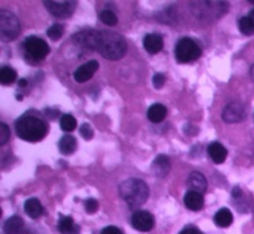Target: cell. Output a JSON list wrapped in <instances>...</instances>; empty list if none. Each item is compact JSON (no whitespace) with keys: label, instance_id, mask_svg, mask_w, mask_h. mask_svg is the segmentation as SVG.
I'll use <instances>...</instances> for the list:
<instances>
[{"label":"cell","instance_id":"obj_1","mask_svg":"<svg viewBox=\"0 0 254 234\" xmlns=\"http://www.w3.org/2000/svg\"><path fill=\"white\" fill-rule=\"evenodd\" d=\"M128 50L126 39L114 31H98L94 51L99 52L104 58L118 61L123 58Z\"/></svg>","mask_w":254,"mask_h":234},{"label":"cell","instance_id":"obj_2","mask_svg":"<svg viewBox=\"0 0 254 234\" xmlns=\"http://www.w3.org/2000/svg\"><path fill=\"white\" fill-rule=\"evenodd\" d=\"M119 195L131 210H138L148 201L149 187L143 180L128 178L119 186Z\"/></svg>","mask_w":254,"mask_h":234},{"label":"cell","instance_id":"obj_3","mask_svg":"<svg viewBox=\"0 0 254 234\" xmlns=\"http://www.w3.org/2000/svg\"><path fill=\"white\" fill-rule=\"evenodd\" d=\"M15 130L20 139L29 143H36L45 138L47 134V125L42 119L35 116L25 114L17 119L15 124Z\"/></svg>","mask_w":254,"mask_h":234},{"label":"cell","instance_id":"obj_4","mask_svg":"<svg viewBox=\"0 0 254 234\" xmlns=\"http://www.w3.org/2000/svg\"><path fill=\"white\" fill-rule=\"evenodd\" d=\"M193 14L202 20L217 19L228 9L226 1H191Z\"/></svg>","mask_w":254,"mask_h":234},{"label":"cell","instance_id":"obj_5","mask_svg":"<svg viewBox=\"0 0 254 234\" xmlns=\"http://www.w3.org/2000/svg\"><path fill=\"white\" fill-rule=\"evenodd\" d=\"M201 54V47L190 37H184L175 46V57L180 63H190L196 61L200 58Z\"/></svg>","mask_w":254,"mask_h":234},{"label":"cell","instance_id":"obj_6","mask_svg":"<svg viewBox=\"0 0 254 234\" xmlns=\"http://www.w3.org/2000/svg\"><path fill=\"white\" fill-rule=\"evenodd\" d=\"M20 34V22L12 12L0 10V39L4 42L12 41Z\"/></svg>","mask_w":254,"mask_h":234},{"label":"cell","instance_id":"obj_7","mask_svg":"<svg viewBox=\"0 0 254 234\" xmlns=\"http://www.w3.org/2000/svg\"><path fill=\"white\" fill-rule=\"evenodd\" d=\"M25 54L34 61H41L50 54V47L45 40L37 36H29L24 41Z\"/></svg>","mask_w":254,"mask_h":234},{"label":"cell","instance_id":"obj_8","mask_svg":"<svg viewBox=\"0 0 254 234\" xmlns=\"http://www.w3.org/2000/svg\"><path fill=\"white\" fill-rule=\"evenodd\" d=\"M45 6L49 10L51 15L60 19H66L69 17L73 11L76 10L77 1H69V0H64V1H44Z\"/></svg>","mask_w":254,"mask_h":234},{"label":"cell","instance_id":"obj_9","mask_svg":"<svg viewBox=\"0 0 254 234\" xmlns=\"http://www.w3.org/2000/svg\"><path fill=\"white\" fill-rule=\"evenodd\" d=\"M246 116H247V112H246V107L242 103H238V102H233V103L226 106V108L223 109L222 113V119L226 123H240V121L245 120Z\"/></svg>","mask_w":254,"mask_h":234},{"label":"cell","instance_id":"obj_10","mask_svg":"<svg viewBox=\"0 0 254 234\" xmlns=\"http://www.w3.org/2000/svg\"><path fill=\"white\" fill-rule=\"evenodd\" d=\"M155 225V220L151 213L146 211H136L131 217V226L139 232H150Z\"/></svg>","mask_w":254,"mask_h":234},{"label":"cell","instance_id":"obj_11","mask_svg":"<svg viewBox=\"0 0 254 234\" xmlns=\"http://www.w3.org/2000/svg\"><path fill=\"white\" fill-rule=\"evenodd\" d=\"M98 68H99L98 62H97L96 59H92V61L79 66L78 68L74 71L73 77L74 79H76V82H78V83H84V82L89 81V79L94 76V73H96Z\"/></svg>","mask_w":254,"mask_h":234},{"label":"cell","instance_id":"obj_12","mask_svg":"<svg viewBox=\"0 0 254 234\" xmlns=\"http://www.w3.org/2000/svg\"><path fill=\"white\" fill-rule=\"evenodd\" d=\"M170 159L166 155H159L156 156L155 160L151 164V173L156 176V177H165L169 173H170Z\"/></svg>","mask_w":254,"mask_h":234},{"label":"cell","instance_id":"obj_13","mask_svg":"<svg viewBox=\"0 0 254 234\" xmlns=\"http://www.w3.org/2000/svg\"><path fill=\"white\" fill-rule=\"evenodd\" d=\"M144 49L151 55H156L163 50L164 40L159 34H148L143 40Z\"/></svg>","mask_w":254,"mask_h":234},{"label":"cell","instance_id":"obj_14","mask_svg":"<svg viewBox=\"0 0 254 234\" xmlns=\"http://www.w3.org/2000/svg\"><path fill=\"white\" fill-rule=\"evenodd\" d=\"M184 202H185V206L191 211H197L202 210L203 205H205V200H203L202 193L196 192V191H188L184 197Z\"/></svg>","mask_w":254,"mask_h":234},{"label":"cell","instance_id":"obj_15","mask_svg":"<svg viewBox=\"0 0 254 234\" xmlns=\"http://www.w3.org/2000/svg\"><path fill=\"white\" fill-rule=\"evenodd\" d=\"M207 154L215 164H223L227 159V150L222 144L217 143H211L207 148Z\"/></svg>","mask_w":254,"mask_h":234},{"label":"cell","instance_id":"obj_16","mask_svg":"<svg viewBox=\"0 0 254 234\" xmlns=\"http://www.w3.org/2000/svg\"><path fill=\"white\" fill-rule=\"evenodd\" d=\"M146 116H148V119L151 123H161V121L166 118V116H168V108H166L165 106H163V104L155 103L148 109Z\"/></svg>","mask_w":254,"mask_h":234},{"label":"cell","instance_id":"obj_17","mask_svg":"<svg viewBox=\"0 0 254 234\" xmlns=\"http://www.w3.org/2000/svg\"><path fill=\"white\" fill-rule=\"evenodd\" d=\"M188 185L191 191L202 193L207 188V181L206 177L201 173H192L188 178Z\"/></svg>","mask_w":254,"mask_h":234},{"label":"cell","instance_id":"obj_18","mask_svg":"<svg viewBox=\"0 0 254 234\" xmlns=\"http://www.w3.org/2000/svg\"><path fill=\"white\" fill-rule=\"evenodd\" d=\"M59 231L62 234H79V227L71 216H60Z\"/></svg>","mask_w":254,"mask_h":234},{"label":"cell","instance_id":"obj_19","mask_svg":"<svg viewBox=\"0 0 254 234\" xmlns=\"http://www.w3.org/2000/svg\"><path fill=\"white\" fill-rule=\"evenodd\" d=\"M25 212L29 217H31L32 220H37L42 216L44 213V207H42L41 202H40L37 198H29V200L25 202L24 205Z\"/></svg>","mask_w":254,"mask_h":234},{"label":"cell","instance_id":"obj_20","mask_svg":"<svg viewBox=\"0 0 254 234\" xmlns=\"http://www.w3.org/2000/svg\"><path fill=\"white\" fill-rule=\"evenodd\" d=\"M59 149L62 155H72L77 149V141L69 134L62 136L59 141Z\"/></svg>","mask_w":254,"mask_h":234},{"label":"cell","instance_id":"obj_21","mask_svg":"<svg viewBox=\"0 0 254 234\" xmlns=\"http://www.w3.org/2000/svg\"><path fill=\"white\" fill-rule=\"evenodd\" d=\"M24 227V221L19 216H12V217L7 218L4 223V230L5 234H17Z\"/></svg>","mask_w":254,"mask_h":234},{"label":"cell","instance_id":"obj_22","mask_svg":"<svg viewBox=\"0 0 254 234\" xmlns=\"http://www.w3.org/2000/svg\"><path fill=\"white\" fill-rule=\"evenodd\" d=\"M213 221H215L216 226H218V227L227 228L232 225L233 215L228 208H221V210L215 215Z\"/></svg>","mask_w":254,"mask_h":234},{"label":"cell","instance_id":"obj_23","mask_svg":"<svg viewBox=\"0 0 254 234\" xmlns=\"http://www.w3.org/2000/svg\"><path fill=\"white\" fill-rule=\"evenodd\" d=\"M16 79V71L9 66H4L0 69V82L2 86H9L12 84Z\"/></svg>","mask_w":254,"mask_h":234},{"label":"cell","instance_id":"obj_24","mask_svg":"<svg viewBox=\"0 0 254 234\" xmlns=\"http://www.w3.org/2000/svg\"><path fill=\"white\" fill-rule=\"evenodd\" d=\"M60 125H61V129L66 133H69V131L74 130L77 126V121L74 119L73 116L71 114H64L60 119Z\"/></svg>","mask_w":254,"mask_h":234},{"label":"cell","instance_id":"obj_25","mask_svg":"<svg viewBox=\"0 0 254 234\" xmlns=\"http://www.w3.org/2000/svg\"><path fill=\"white\" fill-rule=\"evenodd\" d=\"M238 27H240L241 32L243 35H250L254 34V24L252 22V20L250 19V16H243L241 17L240 21H238Z\"/></svg>","mask_w":254,"mask_h":234},{"label":"cell","instance_id":"obj_26","mask_svg":"<svg viewBox=\"0 0 254 234\" xmlns=\"http://www.w3.org/2000/svg\"><path fill=\"white\" fill-rule=\"evenodd\" d=\"M99 17H101L102 22L108 25V26H116L117 22H118V17H117V15L112 10H103L99 14Z\"/></svg>","mask_w":254,"mask_h":234},{"label":"cell","instance_id":"obj_27","mask_svg":"<svg viewBox=\"0 0 254 234\" xmlns=\"http://www.w3.org/2000/svg\"><path fill=\"white\" fill-rule=\"evenodd\" d=\"M64 32V27L62 26L61 24H54L52 26H50L47 29V36L51 40L56 41V40H60L62 37Z\"/></svg>","mask_w":254,"mask_h":234},{"label":"cell","instance_id":"obj_28","mask_svg":"<svg viewBox=\"0 0 254 234\" xmlns=\"http://www.w3.org/2000/svg\"><path fill=\"white\" fill-rule=\"evenodd\" d=\"M10 138V129L5 123H0V145H5Z\"/></svg>","mask_w":254,"mask_h":234},{"label":"cell","instance_id":"obj_29","mask_svg":"<svg viewBox=\"0 0 254 234\" xmlns=\"http://www.w3.org/2000/svg\"><path fill=\"white\" fill-rule=\"evenodd\" d=\"M79 133H81V135L83 136V139H86V140H89V139L93 138V129L89 126V124L84 123L82 124L81 126H79Z\"/></svg>","mask_w":254,"mask_h":234},{"label":"cell","instance_id":"obj_30","mask_svg":"<svg viewBox=\"0 0 254 234\" xmlns=\"http://www.w3.org/2000/svg\"><path fill=\"white\" fill-rule=\"evenodd\" d=\"M84 208H86V212L89 213V215H93V213L97 212L98 210V202H97L94 198H88L84 203Z\"/></svg>","mask_w":254,"mask_h":234},{"label":"cell","instance_id":"obj_31","mask_svg":"<svg viewBox=\"0 0 254 234\" xmlns=\"http://www.w3.org/2000/svg\"><path fill=\"white\" fill-rule=\"evenodd\" d=\"M165 82H166V77L164 76L163 73H156L155 76L153 77V84L156 89H160L161 87L165 84Z\"/></svg>","mask_w":254,"mask_h":234},{"label":"cell","instance_id":"obj_32","mask_svg":"<svg viewBox=\"0 0 254 234\" xmlns=\"http://www.w3.org/2000/svg\"><path fill=\"white\" fill-rule=\"evenodd\" d=\"M101 234H124L122 232V230H119L118 227H114V226H109V227H106L103 231H102Z\"/></svg>","mask_w":254,"mask_h":234},{"label":"cell","instance_id":"obj_33","mask_svg":"<svg viewBox=\"0 0 254 234\" xmlns=\"http://www.w3.org/2000/svg\"><path fill=\"white\" fill-rule=\"evenodd\" d=\"M180 234H203L198 228H196L195 226H189V227H185L183 231H181Z\"/></svg>","mask_w":254,"mask_h":234},{"label":"cell","instance_id":"obj_34","mask_svg":"<svg viewBox=\"0 0 254 234\" xmlns=\"http://www.w3.org/2000/svg\"><path fill=\"white\" fill-rule=\"evenodd\" d=\"M241 195V190L238 187H235L233 188V196H235V197H237V196H240Z\"/></svg>","mask_w":254,"mask_h":234},{"label":"cell","instance_id":"obj_35","mask_svg":"<svg viewBox=\"0 0 254 234\" xmlns=\"http://www.w3.org/2000/svg\"><path fill=\"white\" fill-rule=\"evenodd\" d=\"M27 86V82H26V79H20L19 81V87H26Z\"/></svg>","mask_w":254,"mask_h":234},{"label":"cell","instance_id":"obj_36","mask_svg":"<svg viewBox=\"0 0 254 234\" xmlns=\"http://www.w3.org/2000/svg\"><path fill=\"white\" fill-rule=\"evenodd\" d=\"M250 74H251V78H252V81L254 82V64L252 67H251V71H250Z\"/></svg>","mask_w":254,"mask_h":234},{"label":"cell","instance_id":"obj_37","mask_svg":"<svg viewBox=\"0 0 254 234\" xmlns=\"http://www.w3.org/2000/svg\"><path fill=\"white\" fill-rule=\"evenodd\" d=\"M250 19L252 20V22H253V24H254V9L252 10V11L250 12Z\"/></svg>","mask_w":254,"mask_h":234},{"label":"cell","instance_id":"obj_38","mask_svg":"<svg viewBox=\"0 0 254 234\" xmlns=\"http://www.w3.org/2000/svg\"><path fill=\"white\" fill-rule=\"evenodd\" d=\"M248 2H252V4H254V0H250V1Z\"/></svg>","mask_w":254,"mask_h":234}]
</instances>
